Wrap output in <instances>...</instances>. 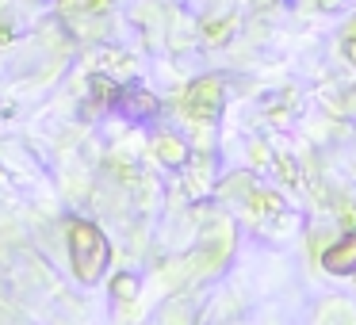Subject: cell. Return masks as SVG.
I'll list each match as a JSON object with an SVG mask.
<instances>
[{"instance_id":"obj_1","label":"cell","mask_w":356,"mask_h":325,"mask_svg":"<svg viewBox=\"0 0 356 325\" xmlns=\"http://www.w3.org/2000/svg\"><path fill=\"white\" fill-rule=\"evenodd\" d=\"M70 260L81 279H96L108 264V241L92 222H70Z\"/></svg>"}]
</instances>
